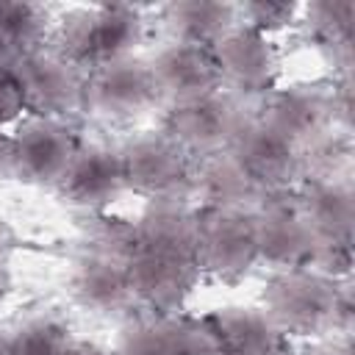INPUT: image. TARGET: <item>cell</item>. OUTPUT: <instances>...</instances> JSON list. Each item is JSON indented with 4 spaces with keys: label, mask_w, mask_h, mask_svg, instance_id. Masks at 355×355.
<instances>
[{
    "label": "cell",
    "mask_w": 355,
    "mask_h": 355,
    "mask_svg": "<svg viewBox=\"0 0 355 355\" xmlns=\"http://www.w3.org/2000/svg\"><path fill=\"white\" fill-rule=\"evenodd\" d=\"M69 286L72 297L83 308L97 313H116L133 300L128 258H116L108 252H94L78 261Z\"/></svg>",
    "instance_id": "2e32d148"
},
{
    "label": "cell",
    "mask_w": 355,
    "mask_h": 355,
    "mask_svg": "<svg viewBox=\"0 0 355 355\" xmlns=\"http://www.w3.org/2000/svg\"><path fill=\"white\" fill-rule=\"evenodd\" d=\"M222 86L230 94H269L277 75V53L266 33H258L247 25H236L216 47H214Z\"/></svg>",
    "instance_id": "8fae6325"
},
{
    "label": "cell",
    "mask_w": 355,
    "mask_h": 355,
    "mask_svg": "<svg viewBox=\"0 0 355 355\" xmlns=\"http://www.w3.org/2000/svg\"><path fill=\"white\" fill-rule=\"evenodd\" d=\"M200 214L178 200H158L139 225V250L197 261Z\"/></svg>",
    "instance_id": "e0dca14e"
},
{
    "label": "cell",
    "mask_w": 355,
    "mask_h": 355,
    "mask_svg": "<svg viewBox=\"0 0 355 355\" xmlns=\"http://www.w3.org/2000/svg\"><path fill=\"white\" fill-rule=\"evenodd\" d=\"M80 141L61 119L36 116L14 133V172L17 180L33 186H58L69 169Z\"/></svg>",
    "instance_id": "ba28073f"
},
{
    "label": "cell",
    "mask_w": 355,
    "mask_h": 355,
    "mask_svg": "<svg viewBox=\"0 0 355 355\" xmlns=\"http://www.w3.org/2000/svg\"><path fill=\"white\" fill-rule=\"evenodd\" d=\"M244 114L233 94L214 92L200 100H189L180 105H169L166 114V136H172L189 155H216L225 153L244 125Z\"/></svg>",
    "instance_id": "5b68a950"
},
{
    "label": "cell",
    "mask_w": 355,
    "mask_h": 355,
    "mask_svg": "<svg viewBox=\"0 0 355 355\" xmlns=\"http://www.w3.org/2000/svg\"><path fill=\"white\" fill-rule=\"evenodd\" d=\"M308 19L316 31V36L324 44H349V33H352V19H355V3L352 0H322L313 3L308 11Z\"/></svg>",
    "instance_id": "cb8c5ba5"
},
{
    "label": "cell",
    "mask_w": 355,
    "mask_h": 355,
    "mask_svg": "<svg viewBox=\"0 0 355 355\" xmlns=\"http://www.w3.org/2000/svg\"><path fill=\"white\" fill-rule=\"evenodd\" d=\"M47 11L33 3H0V55L14 61L42 47Z\"/></svg>",
    "instance_id": "44dd1931"
},
{
    "label": "cell",
    "mask_w": 355,
    "mask_h": 355,
    "mask_svg": "<svg viewBox=\"0 0 355 355\" xmlns=\"http://www.w3.org/2000/svg\"><path fill=\"white\" fill-rule=\"evenodd\" d=\"M0 355H11V333L0 330Z\"/></svg>",
    "instance_id": "4dcf8cb0"
},
{
    "label": "cell",
    "mask_w": 355,
    "mask_h": 355,
    "mask_svg": "<svg viewBox=\"0 0 355 355\" xmlns=\"http://www.w3.org/2000/svg\"><path fill=\"white\" fill-rule=\"evenodd\" d=\"M125 186L158 200H178L189 191L194 161L166 133H147L128 141L122 150Z\"/></svg>",
    "instance_id": "3957f363"
},
{
    "label": "cell",
    "mask_w": 355,
    "mask_h": 355,
    "mask_svg": "<svg viewBox=\"0 0 355 355\" xmlns=\"http://www.w3.org/2000/svg\"><path fill=\"white\" fill-rule=\"evenodd\" d=\"M258 261L288 272L308 269L316 258L319 241L297 208H269L255 214Z\"/></svg>",
    "instance_id": "5bb4252c"
},
{
    "label": "cell",
    "mask_w": 355,
    "mask_h": 355,
    "mask_svg": "<svg viewBox=\"0 0 355 355\" xmlns=\"http://www.w3.org/2000/svg\"><path fill=\"white\" fill-rule=\"evenodd\" d=\"M55 189L75 208L83 211L105 208L128 189L119 150L103 144H89V147L80 144Z\"/></svg>",
    "instance_id": "7c38bea8"
},
{
    "label": "cell",
    "mask_w": 355,
    "mask_h": 355,
    "mask_svg": "<svg viewBox=\"0 0 355 355\" xmlns=\"http://www.w3.org/2000/svg\"><path fill=\"white\" fill-rule=\"evenodd\" d=\"M128 275L133 300L150 305L153 311H172L194 288L200 277V263L194 258L139 250L128 258Z\"/></svg>",
    "instance_id": "4fadbf2b"
},
{
    "label": "cell",
    "mask_w": 355,
    "mask_h": 355,
    "mask_svg": "<svg viewBox=\"0 0 355 355\" xmlns=\"http://www.w3.org/2000/svg\"><path fill=\"white\" fill-rule=\"evenodd\" d=\"M150 72L158 89V97L169 105H180L189 100H200L222 89L219 64L211 47L169 42L150 61Z\"/></svg>",
    "instance_id": "30bf717a"
},
{
    "label": "cell",
    "mask_w": 355,
    "mask_h": 355,
    "mask_svg": "<svg viewBox=\"0 0 355 355\" xmlns=\"http://www.w3.org/2000/svg\"><path fill=\"white\" fill-rule=\"evenodd\" d=\"M150 64L122 58L83 75V108L105 119H136L158 103Z\"/></svg>",
    "instance_id": "8992f818"
},
{
    "label": "cell",
    "mask_w": 355,
    "mask_h": 355,
    "mask_svg": "<svg viewBox=\"0 0 355 355\" xmlns=\"http://www.w3.org/2000/svg\"><path fill=\"white\" fill-rule=\"evenodd\" d=\"M158 355H225L211 324L166 322Z\"/></svg>",
    "instance_id": "603a6c76"
},
{
    "label": "cell",
    "mask_w": 355,
    "mask_h": 355,
    "mask_svg": "<svg viewBox=\"0 0 355 355\" xmlns=\"http://www.w3.org/2000/svg\"><path fill=\"white\" fill-rule=\"evenodd\" d=\"M225 153L239 164L258 191L286 186L302 161V150L263 119H244Z\"/></svg>",
    "instance_id": "9c48e42d"
},
{
    "label": "cell",
    "mask_w": 355,
    "mask_h": 355,
    "mask_svg": "<svg viewBox=\"0 0 355 355\" xmlns=\"http://www.w3.org/2000/svg\"><path fill=\"white\" fill-rule=\"evenodd\" d=\"M263 311L272 324L288 336L324 333L349 313L347 297L333 286V280L311 269L275 275L263 291Z\"/></svg>",
    "instance_id": "6da1fadb"
},
{
    "label": "cell",
    "mask_w": 355,
    "mask_h": 355,
    "mask_svg": "<svg viewBox=\"0 0 355 355\" xmlns=\"http://www.w3.org/2000/svg\"><path fill=\"white\" fill-rule=\"evenodd\" d=\"M191 191L200 194L205 211H225V208H244L247 200L258 194L250 178L239 169V164L227 153L205 155L191 169Z\"/></svg>",
    "instance_id": "d6986e66"
},
{
    "label": "cell",
    "mask_w": 355,
    "mask_h": 355,
    "mask_svg": "<svg viewBox=\"0 0 355 355\" xmlns=\"http://www.w3.org/2000/svg\"><path fill=\"white\" fill-rule=\"evenodd\" d=\"M208 324L225 355H280L283 333L263 308H225Z\"/></svg>",
    "instance_id": "ac0fdd59"
},
{
    "label": "cell",
    "mask_w": 355,
    "mask_h": 355,
    "mask_svg": "<svg viewBox=\"0 0 355 355\" xmlns=\"http://www.w3.org/2000/svg\"><path fill=\"white\" fill-rule=\"evenodd\" d=\"M258 119H263L269 128H275L280 136H286L302 150L324 136L333 119V100L311 86L275 92Z\"/></svg>",
    "instance_id": "9a60e30c"
},
{
    "label": "cell",
    "mask_w": 355,
    "mask_h": 355,
    "mask_svg": "<svg viewBox=\"0 0 355 355\" xmlns=\"http://www.w3.org/2000/svg\"><path fill=\"white\" fill-rule=\"evenodd\" d=\"M69 330L55 319H31L11 333V355H67Z\"/></svg>",
    "instance_id": "7402d4cb"
},
{
    "label": "cell",
    "mask_w": 355,
    "mask_h": 355,
    "mask_svg": "<svg viewBox=\"0 0 355 355\" xmlns=\"http://www.w3.org/2000/svg\"><path fill=\"white\" fill-rule=\"evenodd\" d=\"M25 108V94H22V86L14 75V67L11 61H6L0 55V128L14 122Z\"/></svg>",
    "instance_id": "484cf974"
},
{
    "label": "cell",
    "mask_w": 355,
    "mask_h": 355,
    "mask_svg": "<svg viewBox=\"0 0 355 355\" xmlns=\"http://www.w3.org/2000/svg\"><path fill=\"white\" fill-rule=\"evenodd\" d=\"M25 94V108L44 119H61L83 108V72L58 50H33L11 61Z\"/></svg>",
    "instance_id": "277c9868"
},
{
    "label": "cell",
    "mask_w": 355,
    "mask_h": 355,
    "mask_svg": "<svg viewBox=\"0 0 355 355\" xmlns=\"http://www.w3.org/2000/svg\"><path fill=\"white\" fill-rule=\"evenodd\" d=\"M166 25L175 42L200 44V47L214 50L239 25V6L205 3V0L172 3L166 8Z\"/></svg>",
    "instance_id": "ffe728a7"
},
{
    "label": "cell",
    "mask_w": 355,
    "mask_h": 355,
    "mask_svg": "<svg viewBox=\"0 0 355 355\" xmlns=\"http://www.w3.org/2000/svg\"><path fill=\"white\" fill-rule=\"evenodd\" d=\"M294 14H297L294 3H244V6H239V22L258 33H269V31L288 25L294 19Z\"/></svg>",
    "instance_id": "d4e9b609"
},
{
    "label": "cell",
    "mask_w": 355,
    "mask_h": 355,
    "mask_svg": "<svg viewBox=\"0 0 355 355\" xmlns=\"http://www.w3.org/2000/svg\"><path fill=\"white\" fill-rule=\"evenodd\" d=\"M141 39V17L130 6H94L75 11L61 28L58 53L83 75L130 58Z\"/></svg>",
    "instance_id": "7a4b0ae2"
},
{
    "label": "cell",
    "mask_w": 355,
    "mask_h": 355,
    "mask_svg": "<svg viewBox=\"0 0 355 355\" xmlns=\"http://www.w3.org/2000/svg\"><path fill=\"white\" fill-rule=\"evenodd\" d=\"M67 355H119V352H108V349H103L97 344H89V341H69Z\"/></svg>",
    "instance_id": "83f0119b"
},
{
    "label": "cell",
    "mask_w": 355,
    "mask_h": 355,
    "mask_svg": "<svg viewBox=\"0 0 355 355\" xmlns=\"http://www.w3.org/2000/svg\"><path fill=\"white\" fill-rule=\"evenodd\" d=\"M200 272L216 277H239L258 263L255 214L247 208H225L200 214V241H197Z\"/></svg>",
    "instance_id": "52a82bcc"
},
{
    "label": "cell",
    "mask_w": 355,
    "mask_h": 355,
    "mask_svg": "<svg viewBox=\"0 0 355 355\" xmlns=\"http://www.w3.org/2000/svg\"><path fill=\"white\" fill-rule=\"evenodd\" d=\"M316 355H349V347H347V344H336V341H333V344L322 347Z\"/></svg>",
    "instance_id": "f546056e"
},
{
    "label": "cell",
    "mask_w": 355,
    "mask_h": 355,
    "mask_svg": "<svg viewBox=\"0 0 355 355\" xmlns=\"http://www.w3.org/2000/svg\"><path fill=\"white\" fill-rule=\"evenodd\" d=\"M11 178H17V172H14V136L0 133V180H11Z\"/></svg>",
    "instance_id": "4316f807"
},
{
    "label": "cell",
    "mask_w": 355,
    "mask_h": 355,
    "mask_svg": "<svg viewBox=\"0 0 355 355\" xmlns=\"http://www.w3.org/2000/svg\"><path fill=\"white\" fill-rule=\"evenodd\" d=\"M8 286H11V275H8V263H6V258L0 255V302L6 300V294H8Z\"/></svg>",
    "instance_id": "f1b7e54d"
}]
</instances>
